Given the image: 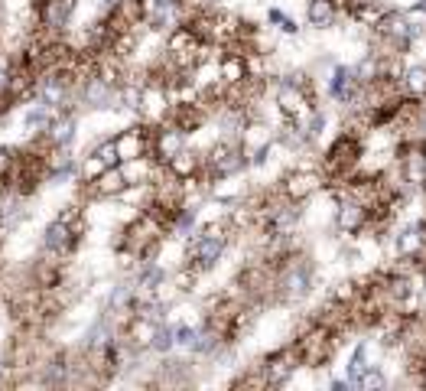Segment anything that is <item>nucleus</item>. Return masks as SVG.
I'll use <instances>...</instances> for the list:
<instances>
[{
	"instance_id": "15",
	"label": "nucleus",
	"mask_w": 426,
	"mask_h": 391,
	"mask_svg": "<svg viewBox=\"0 0 426 391\" xmlns=\"http://www.w3.org/2000/svg\"><path fill=\"white\" fill-rule=\"evenodd\" d=\"M68 13H72V3H68V0H49L46 7H43V27H49V29L66 27Z\"/></svg>"
},
{
	"instance_id": "19",
	"label": "nucleus",
	"mask_w": 426,
	"mask_h": 391,
	"mask_svg": "<svg viewBox=\"0 0 426 391\" xmlns=\"http://www.w3.org/2000/svg\"><path fill=\"white\" fill-rule=\"evenodd\" d=\"M267 23H270L274 29H280L284 36H300V23H296L290 13H284L280 7H270V10H267Z\"/></svg>"
},
{
	"instance_id": "9",
	"label": "nucleus",
	"mask_w": 426,
	"mask_h": 391,
	"mask_svg": "<svg viewBox=\"0 0 426 391\" xmlns=\"http://www.w3.org/2000/svg\"><path fill=\"white\" fill-rule=\"evenodd\" d=\"M247 78H251V69H247V52H221L218 56V82H225L228 88L235 85H244Z\"/></svg>"
},
{
	"instance_id": "16",
	"label": "nucleus",
	"mask_w": 426,
	"mask_h": 391,
	"mask_svg": "<svg viewBox=\"0 0 426 391\" xmlns=\"http://www.w3.org/2000/svg\"><path fill=\"white\" fill-rule=\"evenodd\" d=\"M390 385H394V378H390L388 369H384V365H374V369H368V372L355 382V388H361V391H381V388H390Z\"/></svg>"
},
{
	"instance_id": "22",
	"label": "nucleus",
	"mask_w": 426,
	"mask_h": 391,
	"mask_svg": "<svg viewBox=\"0 0 426 391\" xmlns=\"http://www.w3.org/2000/svg\"><path fill=\"white\" fill-rule=\"evenodd\" d=\"M95 157H101L105 166H121V153H117V143L114 141H105L101 147L95 150Z\"/></svg>"
},
{
	"instance_id": "17",
	"label": "nucleus",
	"mask_w": 426,
	"mask_h": 391,
	"mask_svg": "<svg viewBox=\"0 0 426 391\" xmlns=\"http://www.w3.org/2000/svg\"><path fill=\"white\" fill-rule=\"evenodd\" d=\"M111 78H91V82H88V92H85V101L91 108H105L108 101H111Z\"/></svg>"
},
{
	"instance_id": "6",
	"label": "nucleus",
	"mask_w": 426,
	"mask_h": 391,
	"mask_svg": "<svg viewBox=\"0 0 426 391\" xmlns=\"http://www.w3.org/2000/svg\"><path fill=\"white\" fill-rule=\"evenodd\" d=\"M260 365H264V375H267V385H270V388H284V385H290L293 382V375L303 369L293 339H290L286 346H280V349H274Z\"/></svg>"
},
{
	"instance_id": "12",
	"label": "nucleus",
	"mask_w": 426,
	"mask_h": 391,
	"mask_svg": "<svg viewBox=\"0 0 426 391\" xmlns=\"http://www.w3.org/2000/svg\"><path fill=\"white\" fill-rule=\"evenodd\" d=\"M400 85L407 98H426V62H407Z\"/></svg>"
},
{
	"instance_id": "20",
	"label": "nucleus",
	"mask_w": 426,
	"mask_h": 391,
	"mask_svg": "<svg viewBox=\"0 0 426 391\" xmlns=\"http://www.w3.org/2000/svg\"><path fill=\"white\" fill-rule=\"evenodd\" d=\"M39 98H43V105H49V108L62 105V98H66V85H62V78H46L43 88H39Z\"/></svg>"
},
{
	"instance_id": "18",
	"label": "nucleus",
	"mask_w": 426,
	"mask_h": 391,
	"mask_svg": "<svg viewBox=\"0 0 426 391\" xmlns=\"http://www.w3.org/2000/svg\"><path fill=\"white\" fill-rule=\"evenodd\" d=\"M68 241H72V229L66 225V219L52 222V225L46 229V248H52V251H66V248H68Z\"/></svg>"
},
{
	"instance_id": "14",
	"label": "nucleus",
	"mask_w": 426,
	"mask_h": 391,
	"mask_svg": "<svg viewBox=\"0 0 426 391\" xmlns=\"http://www.w3.org/2000/svg\"><path fill=\"white\" fill-rule=\"evenodd\" d=\"M75 131H78V125H75V118H59V121H49V143L52 147H68V143L75 141Z\"/></svg>"
},
{
	"instance_id": "23",
	"label": "nucleus",
	"mask_w": 426,
	"mask_h": 391,
	"mask_svg": "<svg viewBox=\"0 0 426 391\" xmlns=\"http://www.w3.org/2000/svg\"><path fill=\"white\" fill-rule=\"evenodd\" d=\"M105 170H108V166L101 163V157H95V153H91V157H88V163H85V170H82V176H85L88 183H95Z\"/></svg>"
},
{
	"instance_id": "1",
	"label": "nucleus",
	"mask_w": 426,
	"mask_h": 391,
	"mask_svg": "<svg viewBox=\"0 0 426 391\" xmlns=\"http://www.w3.org/2000/svg\"><path fill=\"white\" fill-rule=\"evenodd\" d=\"M325 173L316 166V163H306V166H293V170H286V176L280 180V192H284L290 202L296 206H306V202H313L319 192H325Z\"/></svg>"
},
{
	"instance_id": "11",
	"label": "nucleus",
	"mask_w": 426,
	"mask_h": 391,
	"mask_svg": "<svg viewBox=\"0 0 426 391\" xmlns=\"http://www.w3.org/2000/svg\"><path fill=\"white\" fill-rule=\"evenodd\" d=\"M166 166H170V173L176 176V180H199L202 170H205V157L196 153V150H189V147H182Z\"/></svg>"
},
{
	"instance_id": "2",
	"label": "nucleus",
	"mask_w": 426,
	"mask_h": 391,
	"mask_svg": "<svg viewBox=\"0 0 426 391\" xmlns=\"http://www.w3.org/2000/svg\"><path fill=\"white\" fill-rule=\"evenodd\" d=\"M251 166V157L247 150L241 147V141H218L209 153H205V173H209V180H218V176H241V173Z\"/></svg>"
},
{
	"instance_id": "8",
	"label": "nucleus",
	"mask_w": 426,
	"mask_h": 391,
	"mask_svg": "<svg viewBox=\"0 0 426 391\" xmlns=\"http://www.w3.org/2000/svg\"><path fill=\"white\" fill-rule=\"evenodd\" d=\"M182 147H186V131H182V127L170 125V127L153 131V160L160 163V166H166Z\"/></svg>"
},
{
	"instance_id": "10",
	"label": "nucleus",
	"mask_w": 426,
	"mask_h": 391,
	"mask_svg": "<svg viewBox=\"0 0 426 391\" xmlns=\"http://www.w3.org/2000/svg\"><path fill=\"white\" fill-rule=\"evenodd\" d=\"M341 7L339 0H306V23L313 29H332L341 23Z\"/></svg>"
},
{
	"instance_id": "5",
	"label": "nucleus",
	"mask_w": 426,
	"mask_h": 391,
	"mask_svg": "<svg viewBox=\"0 0 426 391\" xmlns=\"http://www.w3.org/2000/svg\"><path fill=\"white\" fill-rule=\"evenodd\" d=\"M394 160H397L404 180L420 190L426 180V137H410V141L394 143Z\"/></svg>"
},
{
	"instance_id": "21",
	"label": "nucleus",
	"mask_w": 426,
	"mask_h": 391,
	"mask_svg": "<svg viewBox=\"0 0 426 391\" xmlns=\"http://www.w3.org/2000/svg\"><path fill=\"white\" fill-rule=\"evenodd\" d=\"M140 294V290H137V284H117L111 290V310L114 313H117V310H127V306L133 304V297Z\"/></svg>"
},
{
	"instance_id": "4",
	"label": "nucleus",
	"mask_w": 426,
	"mask_h": 391,
	"mask_svg": "<svg viewBox=\"0 0 426 391\" xmlns=\"http://www.w3.org/2000/svg\"><path fill=\"white\" fill-rule=\"evenodd\" d=\"M322 88H325V98H329L339 111L351 108L361 95V82H358V76H355V66H351V62H335L329 78L322 82Z\"/></svg>"
},
{
	"instance_id": "7",
	"label": "nucleus",
	"mask_w": 426,
	"mask_h": 391,
	"mask_svg": "<svg viewBox=\"0 0 426 391\" xmlns=\"http://www.w3.org/2000/svg\"><path fill=\"white\" fill-rule=\"evenodd\" d=\"M114 143H117V153H121V163L140 160V157H153V134L143 131V127L124 131L121 137H114Z\"/></svg>"
},
{
	"instance_id": "3",
	"label": "nucleus",
	"mask_w": 426,
	"mask_h": 391,
	"mask_svg": "<svg viewBox=\"0 0 426 391\" xmlns=\"http://www.w3.org/2000/svg\"><path fill=\"white\" fill-rule=\"evenodd\" d=\"M368 222H371L368 202L355 199V196H341V199H335V219H332V229H335V235H339L341 241H351V239H358V235H365Z\"/></svg>"
},
{
	"instance_id": "13",
	"label": "nucleus",
	"mask_w": 426,
	"mask_h": 391,
	"mask_svg": "<svg viewBox=\"0 0 426 391\" xmlns=\"http://www.w3.org/2000/svg\"><path fill=\"white\" fill-rule=\"evenodd\" d=\"M95 186H98V192H101V196H121V192L131 186L127 173H124V163H121V166H108V170L95 180Z\"/></svg>"
},
{
	"instance_id": "24",
	"label": "nucleus",
	"mask_w": 426,
	"mask_h": 391,
	"mask_svg": "<svg viewBox=\"0 0 426 391\" xmlns=\"http://www.w3.org/2000/svg\"><path fill=\"white\" fill-rule=\"evenodd\" d=\"M27 125H29V127H36V125H49V105L36 108V111H29V115H27Z\"/></svg>"
}]
</instances>
